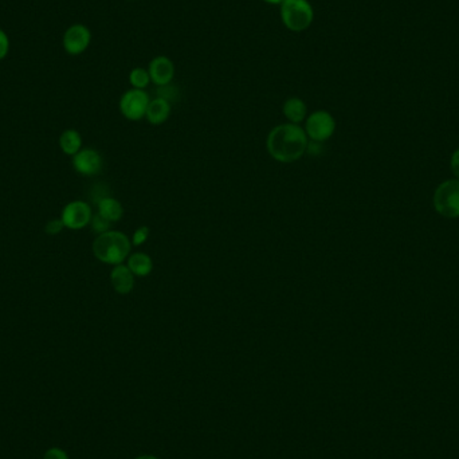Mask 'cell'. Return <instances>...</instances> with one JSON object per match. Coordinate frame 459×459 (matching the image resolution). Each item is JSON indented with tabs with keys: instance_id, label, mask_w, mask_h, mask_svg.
Returning a JSON list of instances; mask_svg holds the SVG:
<instances>
[{
	"instance_id": "1",
	"label": "cell",
	"mask_w": 459,
	"mask_h": 459,
	"mask_svg": "<svg viewBox=\"0 0 459 459\" xmlns=\"http://www.w3.org/2000/svg\"><path fill=\"white\" fill-rule=\"evenodd\" d=\"M305 129L297 124H281L270 131L266 140L268 152L280 163H294L300 160L307 150Z\"/></svg>"
},
{
	"instance_id": "2",
	"label": "cell",
	"mask_w": 459,
	"mask_h": 459,
	"mask_svg": "<svg viewBox=\"0 0 459 459\" xmlns=\"http://www.w3.org/2000/svg\"><path fill=\"white\" fill-rule=\"evenodd\" d=\"M131 239L125 234L113 230L99 234L93 243V254L97 259L113 266L122 265V262L131 255Z\"/></svg>"
},
{
	"instance_id": "3",
	"label": "cell",
	"mask_w": 459,
	"mask_h": 459,
	"mask_svg": "<svg viewBox=\"0 0 459 459\" xmlns=\"http://www.w3.org/2000/svg\"><path fill=\"white\" fill-rule=\"evenodd\" d=\"M280 7L282 23L290 31H305L314 20V10L307 0H285Z\"/></svg>"
},
{
	"instance_id": "4",
	"label": "cell",
	"mask_w": 459,
	"mask_h": 459,
	"mask_svg": "<svg viewBox=\"0 0 459 459\" xmlns=\"http://www.w3.org/2000/svg\"><path fill=\"white\" fill-rule=\"evenodd\" d=\"M434 206L444 218H458L459 180H447L440 184L434 195Z\"/></svg>"
},
{
	"instance_id": "5",
	"label": "cell",
	"mask_w": 459,
	"mask_h": 459,
	"mask_svg": "<svg viewBox=\"0 0 459 459\" xmlns=\"http://www.w3.org/2000/svg\"><path fill=\"white\" fill-rule=\"evenodd\" d=\"M336 131V120L326 111H316L305 120V132L307 138L317 143L329 140Z\"/></svg>"
},
{
	"instance_id": "6",
	"label": "cell",
	"mask_w": 459,
	"mask_h": 459,
	"mask_svg": "<svg viewBox=\"0 0 459 459\" xmlns=\"http://www.w3.org/2000/svg\"><path fill=\"white\" fill-rule=\"evenodd\" d=\"M151 98L145 90L131 89L125 92L120 99V112L131 121H138L147 115Z\"/></svg>"
},
{
	"instance_id": "7",
	"label": "cell",
	"mask_w": 459,
	"mask_h": 459,
	"mask_svg": "<svg viewBox=\"0 0 459 459\" xmlns=\"http://www.w3.org/2000/svg\"><path fill=\"white\" fill-rule=\"evenodd\" d=\"M92 218L93 214L90 206L82 200H76L63 209L61 220L67 229L81 230L92 222Z\"/></svg>"
},
{
	"instance_id": "8",
	"label": "cell",
	"mask_w": 459,
	"mask_h": 459,
	"mask_svg": "<svg viewBox=\"0 0 459 459\" xmlns=\"http://www.w3.org/2000/svg\"><path fill=\"white\" fill-rule=\"evenodd\" d=\"M92 42V33L83 24L69 27L63 35V47L70 56L82 54Z\"/></svg>"
},
{
	"instance_id": "9",
	"label": "cell",
	"mask_w": 459,
	"mask_h": 459,
	"mask_svg": "<svg viewBox=\"0 0 459 459\" xmlns=\"http://www.w3.org/2000/svg\"><path fill=\"white\" fill-rule=\"evenodd\" d=\"M151 81L157 86H166L170 85L175 78L176 67L171 58L166 56H159L153 58L148 67Z\"/></svg>"
},
{
	"instance_id": "10",
	"label": "cell",
	"mask_w": 459,
	"mask_h": 459,
	"mask_svg": "<svg viewBox=\"0 0 459 459\" xmlns=\"http://www.w3.org/2000/svg\"><path fill=\"white\" fill-rule=\"evenodd\" d=\"M102 166V157L95 150H82L73 157L74 170L83 176H95L101 172Z\"/></svg>"
},
{
	"instance_id": "11",
	"label": "cell",
	"mask_w": 459,
	"mask_h": 459,
	"mask_svg": "<svg viewBox=\"0 0 459 459\" xmlns=\"http://www.w3.org/2000/svg\"><path fill=\"white\" fill-rule=\"evenodd\" d=\"M112 287L118 294H129L134 287V275L131 268L124 265H117L111 274Z\"/></svg>"
},
{
	"instance_id": "12",
	"label": "cell",
	"mask_w": 459,
	"mask_h": 459,
	"mask_svg": "<svg viewBox=\"0 0 459 459\" xmlns=\"http://www.w3.org/2000/svg\"><path fill=\"white\" fill-rule=\"evenodd\" d=\"M171 111H172V106L168 101H166L164 98L156 97L154 99H151V102L148 105L145 118L152 125H161L170 118Z\"/></svg>"
},
{
	"instance_id": "13",
	"label": "cell",
	"mask_w": 459,
	"mask_h": 459,
	"mask_svg": "<svg viewBox=\"0 0 459 459\" xmlns=\"http://www.w3.org/2000/svg\"><path fill=\"white\" fill-rule=\"evenodd\" d=\"M282 113L287 117V121L291 124L300 125L303 121H305L307 115V106L305 101L298 97H290L284 102Z\"/></svg>"
},
{
	"instance_id": "14",
	"label": "cell",
	"mask_w": 459,
	"mask_h": 459,
	"mask_svg": "<svg viewBox=\"0 0 459 459\" xmlns=\"http://www.w3.org/2000/svg\"><path fill=\"white\" fill-rule=\"evenodd\" d=\"M97 206H98V214L104 219L109 220L111 223L118 222L122 218V215H124L122 204L117 199L112 198V196H106V198L101 199L97 203Z\"/></svg>"
},
{
	"instance_id": "15",
	"label": "cell",
	"mask_w": 459,
	"mask_h": 459,
	"mask_svg": "<svg viewBox=\"0 0 459 459\" xmlns=\"http://www.w3.org/2000/svg\"><path fill=\"white\" fill-rule=\"evenodd\" d=\"M128 268L136 277H148L153 270L152 258L144 252H134L128 257Z\"/></svg>"
},
{
	"instance_id": "16",
	"label": "cell",
	"mask_w": 459,
	"mask_h": 459,
	"mask_svg": "<svg viewBox=\"0 0 459 459\" xmlns=\"http://www.w3.org/2000/svg\"><path fill=\"white\" fill-rule=\"evenodd\" d=\"M81 145H82V137L74 129L65 131L59 137V147L66 154L74 156L81 151Z\"/></svg>"
},
{
	"instance_id": "17",
	"label": "cell",
	"mask_w": 459,
	"mask_h": 459,
	"mask_svg": "<svg viewBox=\"0 0 459 459\" xmlns=\"http://www.w3.org/2000/svg\"><path fill=\"white\" fill-rule=\"evenodd\" d=\"M151 82L152 81H151V76H150L148 69L134 67V70L129 73V83L132 85L134 89L144 90Z\"/></svg>"
},
{
	"instance_id": "18",
	"label": "cell",
	"mask_w": 459,
	"mask_h": 459,
	"mask_svg": "<svg viewBox=\"0 0 459 459\" xmlns=\"http://www.w3.org/2000/svg\"><path fill=\"white\" fill-rule=\"evenodd\" d=\"M148 238H150V227H147V226L138 227V229L134 231V236L131 239L132 246L138 248V246L144 245L148 241Z\"/></svg>"
},
{
	"instance_id": "19",
	"label": "cell",
	"mask_w": 459,
	"mask_h": 459,
	"mask_svg": "<svg viewBox=\"0 0 459 459\" xmlns=\"http://www.w3.org/2000/svg\"><path fill=\"white\" fill-rule=\"evenodd\" d=\"M177 96H179L177 89H176L175 86H172L171 83H170V85H166V86H159L157 97L164 98V99L168 101L170 104H171L172 101H176V99H177Z\"/></svg>"
},
{
	"instance_id": "20",
	"label": "cell",
	"mask_w": 459,
	"mask_h": 459,
	"mask_svg": "<svg viewBox=\"0 0 459 459\" xmlns=\"http://www.w3.org/2000/svg\"><path fill=\"white\" fill-rule=\"evenodd\" d=\"M92 227H93V230L96 231V232H98V234H104V232H106V231H109V229H111V222L109 220H106V219H104L99 214H97L96 216H93L92 218Z\"/></svg>"
},
{
	"instance_id": "21",
	"label": "cell",
	"mask_w": 459,
	"mask_h": 459,
	"mask_svg": "<svg viewBox=\"0 0 459 459\" xmlns=\"http://www.w3.org/2000/svg\"><path fill=\"white\" fill-rule=\"evenodd\" d=\"M42 459H70L67 453L61 447H50L45 451Z\"/></svg>"
},
{
	"instance_id": "22",
	"label": "cell",
	"mask_w": 459,
	"mask_h": 459,
	"mask_svg": "<svg viewBox=\"0 0 459 459\" xmlns=\"http://www.w3.org/2000/svg\"><path fill=\"white\" fill-rule=\"evenodd\" d=\"M63 227H65V226H63V223H62L61 219H53V220H50V222L47 223V226H46V232L50 234V235H56L58 232H61V230L63 229Z\"/></svg>"
},
{
	"instance_id": "23",
	"label": "cell",
	"mask_w": 459,
	"mask_h": 459,
	"mask_svg": "<svg viewBox=\"0 0 459 459\" xmlns=\"http://www.w3.org/2000/svg\"><path fill=\"white\" fill-rule=\"evenodd\" d=\"M10 49V40L3 30H0V59L7 56Z\"/></svg>"
},
{
	"instance_id": "24",
	"label": "cell",
	"mask_w": 459,
	"mask_h": 459,
	"mask_svg": "<svg viewBox=\"0 0 459 459\" xmlns=\"http://www.w3.org/2000/svg\"><path fill=\"white\" fill-rule=\"evenodd\" d=\"M451 171L458 177L459 180V150L456 151L451 157Z\"/></svg>"
},
{
	"instance_id": "25",
	"label": "cell",
	"mask_w": 459,
	"mask_h": 459,
	"mask_svg": "<svg viewBox=\"0 0 459 459\" xmlns=\"http://www.w3.org/2000/svg\"><path fill=\"white\" fill-rule=\"evenodd\" d=\"M262 1H265L268 4H273V6H281L285 0H262Z\"/></svg>"
},
{
	"instance_id": "26",
	"label": "cell",
	"mask_w": 459,
	"mask_h": 459,
	"mask_svg": "<svg viewBox=\"0 0 459 459\" xmlns=\"http://www.w3.org/2000/svg\"><path fill=\"white\" fill-rule=\"evenodd\" d=\"M134 459H160L157 458V457H154V456H151V454H144V456H138V457H136Z\"/></svg>"
}]
</instances>
